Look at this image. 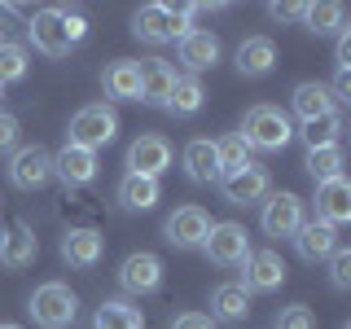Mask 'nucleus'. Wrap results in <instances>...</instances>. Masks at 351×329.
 <instances>
[{
    "instance_id": "obj_1",
    "label": "nucleus",
    "mask_w": 351,
    "mask_h": 329,
    "mask_svg": "<svg viewBox=\"0 0 351 329\" xmlns=\"http://www.w3.org/2000/svg\"><path fill=\"white\" fill-rule=\"evenodd\" d=\"M241 141L259 154H281L294 141V123L281 106H250L241 119Z\"/></svg>"
},
{
    "instance_id": "obj_2",
    "label": "nucleus",
    "mask_w": 351,
    "mask_h": 329,
    "mask_svg": "<svg viewBox=\"0 0 351 329\" xmlns=\"http://www.w3.org/2000/svg\"><path fill=\"white\" fill-rule=\"evenodd\" d=\"M132 31L145 44H167V40L180 44L193 31V18H189L184 5H141L136 14H132Z\"/></svg>"
},
{
    "instance_id": "obj_3",
    "label": "nucleus",
    "mask_w": 351,
    "mask_h": 329,
    "mask_svg": "<svg viewBox=\"0 0 351 329\" xmlns=\"http://www.w3.org/2000/svg\"><path fill=\"white\" fill-rule=\"evenodd\" d=\"M27 312H31V321L40 329H66V325H75V316H80V294H75L66 281H44L27 299Z\"/></svg>"
},
{
    "instance_id": "obj_4",
    "label": "nucleus",
    "mask_w": 351,
    "mask_h": 329,
    "mask_svg": "<svg viewBox=\"0 0 351 329\" xmlns=\"http://www.w3.org/2000/svg\"><path fill=\"white\" fill-rule=\"evenodd\" d=\"M114 136H119V114H114V106H106V101H93V106L75 110L71 127H66V145H80V149H93V154L101 145H110Z\"/></svg>"
},
{
    "instance_id": "obj_5",
    "label": "nucleus",
    "mask_w": 351,
    "mask_h": 329,
    "mask_svg": "<svg viewBox=\"0 0 351 329\" xmlns=\"http://www.w3.org/2000/svg\"><path fill=\"white\" fill-rule=\"evenodd\" d=\"M53 180V154L44 145H22L14 149V158H9V184L22 193H36L44 184Z\"/></svg>"
},
{
    "instance_id": "obj_6",
    "label": "nucleus",
    "mask_w": 351,
    "mask_h": 329,
    "mask_svg": "<svg viewBox=\"0 0 351 329\" xmlns=\"http://www.w3.org/2000/svg\"><path fill=\"white\" fill-rule=\"evenodd\" d=\"M202 250H206L211 263H219V268H241L246 255H250V233L241 224H233V219H224V224H211Z\"/></svg>"
},
{
    "instance_id": "obj_7",
    "label": "nucleus",
    "mask_w": 351,
    "mask_h": 329,
    "mask_svg": "<svg viewBox=\"0 0 351 329\" xmlns=\"http://www.w3.org/2000/svg\"><path fill=\"white\" fill-rule=\"evenodd\" d=\"M211 224H215V219L206 215L202 206H176V211L162 219V237H167L176 250H202Z\"/></svg>"
},
{
    "instance_id": "obj_8",
    "label": "nucleus",
    "mask_w": 351,
    "mask_h": 329,
    "mask_svg": "<svg viewBox=\"0 0 351 329\" xmlns=\"http://www.w3.org/2000/svg\"><path fill=\"white\" fill-rule=\"evenodd\" d=\"M259 228L268 237H294L303 228V197L299 193H268L259 211Z\"/></svg>"
},
{
    "instance_id": "obj_9",
    "label": "nucleus",
    "mask_w": 351,
    "mask_h": 329,
    "mask_svg": "<svg viewBox=\"0 0 351 329\" xmlns=\"http://www.w3.org/2000/svg\"><path fill=\"white\" fill-rule=\"evenodd\" d=\"M167 167H171V141L167 136L145 132V136H136L128 145V171L132 175H149V180H158Z\"/></svg>"
},
{
    "instance_id": "obj_10",
    "label": "nucleus",
    "mask_w": 351,
    "mask_h": 329,
    "mask_svg": "<svg viewBox=\"0 0 351 329\" xmlns=\"http://www.w3.org/2000/svg\"><path fill=\"white\" fill-rule=\"evenodd\" d=\"M27 40L36 44V53H44V58H66V53H71V40H66L62 9H36L31 22H27Z\"/></svg>"
},
{
    "instance_id": "obj_11",
    "label": "nucleus",
    "mask_w": 351,
    "mask_h": 329,
    "mask_svg": "<svg viewBox=\"0 0 351 329\" xmlns=\"http://www.w3.org/2000/svg\"><path fill=\"white\" fill-rule=\"evenodd\" d=\"M241 268H246L241 285H246L250 294H272V290L285 285V277H290V268H285V259L277 255V250H250Z\"/></svg>"
},
{
    "instance_id": "obj_12",
    "label": "nucleus",
    "mask_w": 351,
    "mask_h": 329,
    "mask_svg": "<svg viewBox=\"0 0 351 329\" xmlns=\"http://www.w3.org/2000/svg\"><path fill=\"white\" fill-rule=\"evenodd\" d=\"M119 285H123V294H154L162 285V259L149 250H132L119 263Z\"/></svg>"
},
{
    "instance_id": "obj_13",
    "label": "nucleus",
    "mask_w": 351,
    "mask_h": 329,
    "mask_svg": "<svg viewBox=\"0 0 351 329\" xmlns=\"http://www.w3.org/2000/svg\"><path fill=\"white\" fill-rule=\"evenodd\" d=\"M219 189H224L228 206H255V202H263V197H268L272 180H268V171H263L259 162H246L241 171L224 175V180H219Z\"/></svg>"
},
{
    "instance_id": "obj_14",
    "label": "nucleus",
    "mask_w": 351,
    "mask_h": 329,
    "mask_svg": "<svg viewBox=\"0 0 351 329\" xmlns=\"http://www.w3.org/2000/svg\"><path fill=\"white\" fill-rule=\"evenodd\" d=\"M176 53H180L184 71H189L193 80H197L202 71H215V66H219V53H224V49H219V36H215V31H206V27H193L189 36H184L180 44H176Z\"/></svg>"
},
{
    "instance_id": "obj_15",
    "label": "nucleus",
    "mask_w": 351,
    "mask_h": 329,
    "mask_svg": "<svg viewBox=\"0 0 351 329\" xmlns=\"http://www.w3.org/2000/svg\"><path fill=\"white\" fill-rule=\"evenodd\" d=\"M97 154L93 149H80V145H62L53 154V175L66 184V189H84V184L97 180Z\"/></svg>"
},
{
    "instance_id": "obj_16",
    "label": "nucleus",
    "mask_w": 351,
    "mask_h": 329,
    "mask_svg": "<svg viewBox=\"0 0 351 329\" xmlns=\"http://www.w3.org/2000/svg\"><path fill=\"white\" fill-rule=\"evenodd\" d=\"M101 255H106V237L93 224H80V228H66L62 233V259L71 268H97Z\"/></svg>"
},
{
    "instance_id": "obj_17",
    "label": "nucleus",
    "mask_w": 351,
    "mask_h": 329,
    "mask_svg": "<svg viewBox=\"0 0 351 329\" xmlns=\"http://www.w3.org/2000/svg\"><path fill=\"white\" fill-rule=\"evenodd\" d=\"M316 219L329 224V228H343L351 219V180L347 175L316 184Z\"/></svg>"
},
{
    "instance_id": "obj_18",
    "label": "nucleus",
    "mask_w": 351,
    "mask_h": 329,
    "mask_svg": "<svg viewBox=\"0 0 351 329\" xmlns=\"http://www.w3.org/2000/svg\"><path fill=\"white\" fill-rule=\"evenodd\" d=\"M176 80H180V75H176V66H171L167 58L141 62V97H136V101H145V106H167Z\"/></svg>"
},
{
    "instance_id": "obj_19",
    "label": "nucleus",
    "mask_w": 351,
    "mask_h": 329,
    "mask_svg": "<svg viewBox=\"0 0 351 329\" xmlns=\"http://www.w3.org/2000/svg\"><path fill=\"white\" fill-rule=\"evenodd\" d=\"M237 71L246 80H263V75L277 71V44L268 36H246L237 44Z\"/></svg>"
},
{
    "instance_id": "obj_20",
    "label": "nucleus",
    "mask_w": 351,
    "mask_h": 329,
    "mask_svg": "<svg viewBox=\"0 0 351 329\" xmlns=\"http://www.w3.org/2000/svg\"><path fill=\"white\" fill-rule=\"evenodd\" d=\"M40 255V237L31 233V224H9L5 233H0V263L5 268H27V263H36Z\"/></svg>"
},
{
    "instance_id": "obj_21",
    "label": "nucleus",
    "mask_w": 351,
    "mask_h": 329,
    "mask_svg": "<svg viewBox=\"0 0 351 329\" xmlns=\"http://www.w3.org/2000/svg\"><path fill=\"white\" fill-rule=\"evenodd\" d=\"M290 241H294V250H299V259L316 263V259H329L338 250V228L321 224V219H303V228Z\"/></svg>"
},
{
    "instance_id": "obj_22",
    "label": "nucleus",
    "mask_w": 351,
    "mask_h": 329,
    "mask_svg": "<svg viewBox=\"0 0 351 329\" xmlns=\"http://www.w3.org/2000/svg\"><path fill=\"white\" fill-rule=\"evenodd\" d=\"M290 110L303 119H321V114H334V97H329V84L321 80H303V84H294V93H290Z\"/></svg>"
},
{
    "instance_id": "obj_23",
    "label": "nucleus",
    "mask_w": 351,
    "mask_h": 329,
    "mask_svg": "<svg viewBox=\"0 0 351 329\" xmlns=\"http://www.w3.org/2000/svg\"><path fill=\"white\" fill-rule=\"evenodd\" d=\"M180 162H184V171H189V180H193V184H219L215 141H206V136L189 141V145H184V154H180Z\"/></svg>"
},
{
    "instance_id": "obj_24",
    "label": "nucleus",
    "mask_w": 351,
    "mask_h": 329,
    "mask_svg": "<svg viewBox=\"0 0 351 329\" xmlns=\"http://www.w3.org/2000/svg\"><path fill=\"white\" fill-rule=\"evenodd\" d=\"M119 206L123 211H154L158 206V197H162V189H158V180H149V175H123L119 180Z\"/></svg>"
},
{
    "instance_id": "obj_25",
    "label": "nucleus",
    "mask_w": 351,
    "mask_h": 329,
    "mask_svg": "<svg viewBox=\"0 0 351 329\" xmlns=\"http://www.w3.org/2000/svg\"><path fill=\"white\" fill-rule=\"evenodd\" d=\"M106 97L110 101H136L141 97V62H110L106 66Z\"/></svg>"
},
{
    "instance_id": "obj_26",
    "label": "nucleus",
    "mask_w": 351,
    "mask_h": 329,
    "mask_svg": "<svg viewBox=\"0 0 351 329\" xmlns=\"http://www.w3.org/2000/svg\"><path fill=\"white\" fill-rule=\"evenodd\" d=\"M246 312H250V290L241 281H224V285H215V294H211V321L219 316V321H246Z\"/></svg>"
},
{
    "instance_id": "obj_27",
    "label": "nucleus",
    "mask_w": 351,
    "mask_h": 329,
    "mask_svg": "<svg viewBox=\"0 0 351 329\" xmlns=\"http://www.w3.org/2000/svg\"><path fill=\"white\" fill-rule=\"evenodd\" d=\"M93 329H145V316L128 299H106L93 316Z\"/></svg>"
},
{
    "instance_id": "obj_28",
    "label": "nucleus",
    "mask_w": 351,
    "mask_h": 329,
    "mask_svg": "<svg viewBox=\"0 0 351 329\" xmlns=\"http://www.w3.org/2000/svg\"><path fill=\"white\" fill-rule=\"evenodd\" d=\"M202 106H206V88H202V80H193V75H180V80H176V88H171V97H167V110H171L176 119H193Z\"/></svg>"
},
{
    "instance_id": "obj_29",
    "label": "nucleus",
    "mask_w": 351,
    "mask_h": 329,
    "mask_svg": "<svg viewBox=\"0 0 351 329\" xmlns=\"http://www.w3.org/2000/svg\"><path fill=\"white\" fill-rule=\"evenodd\" d=\"M299 22L312 31V36H338V31L347 27V14H343V5H334V0H321V5H303Z\"/></svg>"
},
{
    "instance_id": "obj_30",
    "label": "nucleus",
    "mask_w": 351,
    "mask_h": 329,
    "mask_svg": "<svg viewBox=\"0 0 351 329\" xmlns=\"http://www.w3.org/2000/svg\"><path fill=\"white\" fill-rule=\"evenodd\" d=\"M294 136L307 141V149H325V145H338V136H343V114H321V119H307L303 132H294Z\"/></svg>"
},
{
    "instance_id": "obj_31",
    "label": "nucleus",
    "mask_w": 351,
    "mask_h": 329,
    "mask_svg": "<svg viewBox=\"0 0 351 329\" xmlns=\"http://www.w3.org/2000/svg\"><path fill=\"white\" fill-rule=\"evenodd\" d=\"M303 167L307 175H312L316 184H325V180H338L343 175V145H325V149H307V158H303Z\"/></svg>"
},
{
    "instance_id": "obj_32",
    "label": "nucleus",
    "mask_w": 351,
    "mask_h": 329,
    "mask_svg": "<svg viewBox=\"0 0 351 329\" xmlns=\"http://www.w3.org/2000/svg\"><path fill=\"white\" fill-rule=\"evenodd\" d=\"M215 162H219V180L233 175V171H241L250 162V145L241 141V132H228V136L215 141Z\"/></svg>"
},
{
    "instance_id": "obj_33",
    "label": "nucleus",
    "mask_w": 351,
    "mask_h": 329,
    "mask_svg": "<svg viewBox=\"0 0 351 329\" xmlns=\"http://www.w3.org/2000/svg\"><path fill=\"white\" fill-rule=\"evenodd\" d=\"M27 71H31V53H27V44L0 40V88L27 80Z\"/></svg>"
},
{
    "instance_id": "obj_34",
    "label": "nucleus",
    "mask_w": 351,
    "mask_h": 329,
    "mask_svg": "<svg viewBox=\"0 0 351 329\" xmlns=\"http://www.w3.org/2000/svg\"><path fill=\"white\" fill-rule=\"evenodd\" d=\"M277 329H316V316L307 303H290L277 312Z\"/></svg>"
},
{
    "instance_id": "obj_35",
    "label": "nucleus",
    "mask_w": 351,
    "mask_h": 329,
    "mask_svg": "<svg viewBox=\"0 0 351 329\" xmlns=\"http://www.w3.org/2000/svg\"><path fill=\"white\" fill-rule=\"evenodd\" d=\"M329 285L334 290H351V250H343V246L329 255Z\"/></svg>"
},
{
    "instance_id": "obj_36",
    "label": "nucleus",
    "mask_w": 351,
    "mask_h": 329,
    "mask_svg": "<svg viewBox=\"0 0 351 329\" xmlns=\"http://www.w3.org/2000/svg\"><path fill=\"white\" fill-rule=\"evenodd\" d=\"M18 141H22V123L9 114V110H0V154H14Z\"/></svg>"
},
{
    "instance_id": "obj_37",
    "label": "nucleus",
    "mask_w": 351,
    "mask_h": 329,
    "mask_svg": "<svg viewBox=\"0 0 351 329\" xmlns=\"http://www.w3.org/2000/svg\"><path fill=\"white\" fill-rule=\"evenodd\" d=\"M62 22H66V40H71V49L88 40V18L80 14V9H62Z\"/></svg>"
},
{
    "instance_id": "obj_38",
    "label": "nucleus",
    "mask_w": 351,
    "mask_h": 329,
    "mask_svg": "<svg viewBox=\"0 0 351 329\" xmlns=\"http://www.w3.org/2000/svg\"><path fill=\"white\" fill-rule=\"evenodd\" d=\"M334 66H338V71H351V27L338 31V44H334Z\"/></svg>"
},
{
    "instance_id": "obj_39",
    "label": "nucleus",
    "mask_w": 351,
    "mask_h": 329,
    "mask_svg": "<svg viewBox=\"0 0 351 329\" xmlns=\"http://www.w3.org/2000/svg\"><path fill=\"white\" fill-rule=\"evenodd\" d=\"M171 329H215V321L206 312H184V316H176Z\"/></svg>"
},
{
    "instance_id": "obj_40",
    "label": "nucleus",
    "mask_w": 351,
    "mask_h": 329,
    "mask_svg": "<svg viewBox=\"0 0 351 329\" xmlns=\"http://www.w3.org/2000/svg\"><path fill=\"white\" fill-rule=\"evenodd\" d=\"M329 97H334V106H338V101H351V71H338V75H334Z\"/></svg>"
},
{
    "instance_id": "obj_41",
    "label": "nucleus",
    "mask_w": 351,
    "mask_h": 329,
    "mask_svg": "<svg viewBox=\"0 0 351 329\" xmlns=\"http://www.w3.org/2000/svg\"><path fill=\"white\" fill-rule=\"evenodd\" d=\"M268 14L277 18V22H299L303 18V5H281V0H277V5H268Z\"/></svg>"
},
{
    "instance_id": "obj_42",
    "label": "nucleus",
    "mask_w": 351,
    "mask_h": 329,
    "mask_svg": "<svg viewBox=\"0 0 351 329\" xmlns=\"http://www.w3.org/2000/svg\"><path fill=\"white\" fill-rule=\"evenodd\" d=\"M5 31H9V9H0V40H5Z\"/></svg>"
},
{
    "instance_id": "obj_43",
    "label": "nucleus",
    "mask_w": 351,
    "mask_h": 329,
    "mask_svg": "<svg viewBox=\"0 0 351 329\" xmlns=\"http://www.w3.org/2000/svg\"><path fill=\"white\" fill-rule=\"evenodd\" d=\"M0 329H22V325H14V321H0Z\"/></svg>"
},
{
    "instance_id": "obj_44",
    "label": "nucleus",
    "mask_w": 351,
    "mask_h": 329,
    "mask_svg": "<svg viewBox=\"0 0 351 329\" xmlns=\"http://www.w3.org/2000/svg\"><path fill=\"white\" fill-rule=\"evenodd\" d=\"M0 101H5V88H0Z\"/></svg>"
}]
</instances>
